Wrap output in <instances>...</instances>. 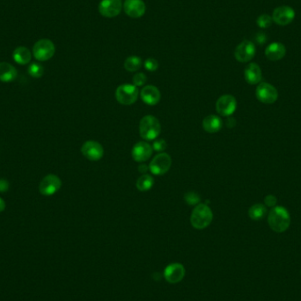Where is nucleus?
<instances>
[{
    "label": "nucleus",
    "mask_w": 301,
    "mask_h": 301,
    "mask_svg": "<svg viewBox=\"0 0 301 301\" xmlns=\"http://www.w3.org/2000/svg\"><path fill=\"white\" fill-rule=\"evenodd\" d=\"M27 73L30 75L31 77H41L44 73V68H43V65H40V64L33 63L28 66Z\"/></svg>",
    "instance_id": "26"
},
{
    "label": "nucleus",
    "mask_w": 301,
    "mask_h": 301,
    "mask_svg": "<svg viewBox=\"0 0 301 301\" xmlns=\"http://www.w3.org/2000/svg\"><path fill=\"white\" fill-rule=\"evenodd\" d=\"M152 149L156 151L161 152V151H163L167 149V142L161 138L157 139V140H155L153 145H152Z\"/></svg>",
    "instance_id": "31"
},
{
    "label": "nucleus",
    "mask_w": 301,
    "mask_h": 301,
    "mask_svg": "<svg viewBox=\"0 0 301 301\" xmlns=\"http://www.w3.org/2000/svg\"><path fill=\"white\" fill-rule=\"evenodd\" d=\"M266 214V205H264L263 203H255L250 207L249 210V216L250 219L254 221L263 220Z\"/></svg>",
    "instance_id": "23"
},
{
    "label": "nucleus",
    "mask_w": 301,
    "mask_h": 301,
    "mask_svg": "<svg viewBox=\"0 0 301 301\" xmlns=\"http://www.w3.org/2000/svg\"><path fill=\"white\" fill-rule=\"evenodd\" d=\"M268 223L274 232H285L291 224L289 211L283 206L273 207L268 215Z\"/></svg>",
    "instance_id": "1"
},
{
    "label": "nucleus",
    "mask_w": 301,
    "mask_h": 301,
    "mask_svg": "<svg viewBox=\"0 0 301 301\" xmlns=\"http://www.w3.org/2000/svg\"><path fill=\"white\" fill-rule=\"evenodd\" d=\"M244 77L246 81L250 85H256L262 81L263 74L262 70L257 64L250 63V65H247L244 71Z\"/></svg>",
    "instance_id": "18"
},
{
    "label": "nucleus",
    "mask_w": 301,
    "mask_h": 301,
    "mask_svg": "<svg viewBox=\"0 0 301 301\" xmlns=\"http://www.w3.org/2000/svg\"><path fill=\"white\" fill-rule=\"evenodd\" d=\"M56 47L49 39H42L35 43L33 47V55L38 61H47L55 55Z\"/></svg>",
    "instance_id": "5"
},
{
    "label": "nucleus",
    "mask_w": 301,
    "mask_h": 301,
    "mask_svg": "<svg viewBox=\"0 0 301 301\" xmlns=\"http://www.w3.org/2000/svg\"><path fill=\"white\" fill-rule=\"evenodd\" d=\"M152 147L150 144L145 141L138 142L134 146L131 150V155L135 161L137 162H145L150 159L152 154Z\"/></svg>",
    "instance_id": "15"
},
{
    "label": "nucleus",
    "mask_w": 301,
    "mask_h": 301,
    "mask_svg": "<svg viewBox=\"0 0 301 301\" xmlns=\"http://www.w3.org/2000/svg\"><path fill=\"white\" fill-rule=\"evenodd\" d=\"M271 18L276 24L279 26H287L293 22L295 11L289 5H281L274 9Z\"/></svg>",
    "instance_id": "8"
},
{
    "label": "nucleus",
    "mask_w": 301,
    "mask_h": 301,
    "mask_svg": "<svg viewBox=\"0 0 301 301\" xmlns=\"http://www.w3.org/2000/svg\"><path fill=\"white\" fill-rule=\"evenodd\" d=\"M212 220V211L205 203H198V205H196L190 216L191 226L198 230H202L209 226Z\"/></svg>",
    "instance_id": "2"
},
{
    "label": "nucleus",
    "mask_w": 301,
    "mask_h": 301,
    "mask_svg": "<svg viewBox=\"0 0 301 301\" xmlns=\"http://www.w3.org/2000/svg\"><path fill=\"white\" fill-rule=\"evenodd\" d=\"M18 73L16 68L5 62L0 63V81L12 82L17 77Z\"/></svg>",
    "instance_id": "21"
},
{
    "label": "nucleus",
    "mask_w": 301,
    "mask_h": 301,
    "mask_svg": "<svg viewBox=\"0 0 301 301\" xmlns=\"http://www.w3.org/2000/svg\"><path fill=\"white\" fill-rule=\"evenodd\" d=\"M223 122L220 117L214 115L206 116L202 121V128L208 133H216L222 129Z\"/></svg>",
    "instance_id": "20"
},
{
    "label": "nucleus",
    "mask_w": 301,
    "mask_h": 301,
    "mask_svg": "<svg viewBox=\"0 0 301 301\" xmlns=\"http://www.w3.org/2000/svg\"><path fill=\"white\" fill-rule=\"evenodd\" d=\"M144 66L148 72H155L159 68V63L154 58H147L144 63Z\"/></svg>",
    "instance_id": "29"
},
{
    "label": "nucleus",
    "mask_w": 301,
    "mask_h": 301,
    "mask_svg": "<svg viewBox=\"0 0 301 301\" xmlns=\"http://www.w3.org/2000/svg\"><path fill=\"white\" fill-rule=\"evenodd\" d=\"M161 131L159 120L153 116H146L139 123V133L143 139L151 141L158 138Z\"/></svg>",
    "instance_id": "3"
},
{
    "label": "nucleus",
    "mask_w": 301,
    "mask_h": 301,
    "mask_svg": "<svg viewBox=\"0 0 301 301\" xmlns=\"http://www.w3.org/2000/svg\"><path fill=\"white\" fill-rule=\"evenodd\" d=\"M255 95L259 101L264 104H273L278 98V92L270 83L261 82L256 87Z\"/></svg>",
    "instance_id": "7"
},
{
    "label": "nucleus",
    "mask_w": 301,
    "mask_h": 301,
    "mask_svg": "<svg viewBox=\"0 0 301 301\" xmlns=\"http://www.w3.org/2000/svg\"><path fill=\"white\" fill-rule=\"evenodd\" d=\"M146 4L143 0H125L124 10L125 13L130 18L142 17L146 13Z\"/></svg>",
    "instance_id": "16"
},
{
    "label": "nucleus",
    "mask_w": 301,
    "mask_h": 301,
    "mask_svg": "<svg viewBox=\"0 0 301 301\" xmlns=\"http://www.w3.org/2000/svg\"><path fill=\"white\" fill-rule=\"evenodd\" d=\"M236 108V99L232 95H222L216 102V110L220 116H232L235 112Z\"/></svg>",
    "instance_id": "11"
},
{
    "label": "nucleus",
    "mask_w": 301,
    "mask_h": 301,
    "mask_svg": "<svg viewBox=\"0 0 301 301\" xmlns=\"http://www.w3.org/2000/svg\"><path fill=\"white\" fill-rule=\"evenodd\" d=\"M235 125H236V120H235L234 118H232V117L228 118V120L226 121V126H227V127L232 128V127L235 126Z\"/></svg>",
    "instance_id": "35"
},
{
    "label": "nucleus",
    "mask_w": 301,
    "mask_h": 301,
    "mask_svg": "<svg viewBox=\"0 0 301 301\" xmlns=\"http://www.w3.org/2000/svg\"><path fill=\"white\" fill-rule=\"evenodd\" d=\"M172 166V159L167 152H160L151 159L149 169L152 175L163 176L169 171Z\"/></svg>",
    "instance_id": "6"
},
{
    "label": "nucleus",
    "mask_w": 301,
    "mask_h": 301,
    "mask_svg": "<svg viewBox=\"0 0 301 301\" xmlns=\"http://www.w3.org/2000/svg\"><path fill=\"white\" fill-rule=\"evenodd\" d=\"M200 196L194 191H189L184 195V200L189 205H198L200 202Z\"/></svg>",
    "instance_id": "28"
},
{
    "label": "nucleus",
    "mask_w": 301,
    "mask_h": 301,
    "mask_svg": "<svg viewBox=\"0 0 301 301\" xmlns=\"http://www.w3.org/2000/svg\"><path fill=\"white\" fill-rule=\"evenodd\" d=\"M276 202H277V199L273 195H268L264 198V203L266 206L273 208V207L276 206Z\"/></svg>",
    "instance_id": "32"
},
{
    "label": "nucleus",
    "mask_w": 301,
    "mask_h": 301,
    "mask_svg": "<svg viewBox=\"0 0 301 301\" xmlns=\"http://www.w3.org/2000/svg\"><path fill=\"white\" fill-rule=\"evenodd\" d=\"M13 60L15 61L19 65H27L31 61L32 54L30 50L26 47H18L14 50L13 53Z\"/></svg>",
    "instance_id": "22"
},
{
    "label": "nucleus",
    "mask_w": 301,
    "mask_h": 301,
    "mask_svg": "<svg viewBox=\"0 0 301 301\" xmlns=\"http://www.w3.org/2000/svg\"><path fill=\"white\" fill-rule=\"evenodd\" d=\"M255 40H256V42L259 44H263V43H265V42H266V35L264 33H258L256 36H255Z\"/></svg>",
    "instance_id": "34"
},
{
    "label": "nucleus",
    "mask_w": 301,
    "mask_h": 301,
    "mask_svg": "<svg viewBox=\"0 0 301 301\" xmlns=\"http://www.w3.org/2000/svg\"><path fill=\"white\" fill-rule=\"evenodd\" d=\"M147 77L146 74L139 73V74H135L133 77V85L137 86H142L147 83Z\"/></svg>",
    "instance_id": "30"
},
{
    "label": "nucleus",
    "mask_w": 301,
    "mask_h": 301,
    "mask_svg": "<svg viewBox=\"0 0 301 301\" xmlns=\"http://www.w3.org/2000/svg\"><path fill=\"white\" fill-rule=\"evenodd\" d=\"M9 186H10V184H9L7 180H5V179H0V192H1V193L6 192L9 189Z\"/></svg>",
    "instance_id": "33"
},
{
    "label": "nucleus",
    "mask_w": 301,
    "mask_h": 301,
    "mask_svg": "<svg viewBox=\"0 0 301 301\" xmlns=\"http://www.w3.org/2000/svg\"><path fill=\"white\" fill-rule=\"evenodd\" d=\"M4 210H5V202L3 198H0V212L4 211Z\"/></svg>",
    "instance_id": "37"
},
{
    "label": "nucleus",
    "mask_w": 301,
    "mask_h": 301,
    "mask_svg": "<svg viewBox=\"0 0 301 301\" xmlns=\"http://www.w3.org/2000/svg\"><path fill=\"white\" fill-rule=\"evenodd\" d=\"M264 53L269 60L279 61L285 56L286 48L283 43H272L267 46Z\"/></svg>",
    "instance_id": "19"
},
{
    "label": "nucleus",
    "mask_w": 301,
    "mask_h": 301,
    "mask_svg": "<svg viewBox=\"0 0 301 301\" xmlns=\"http://www.w3.org/2000/svg\"><path fill=\"white\" fill-rule=\"evenodd\" d=\"M123 9L121 0H101L99 4V12L106 18L116 17Z\"/></svg>",
    "instance_id": "14"
},
{
    "label": "nucleus",
    "mask_w": 301,
    "mask_h": 301,
    "mask_svg": "<svg viewBox=\"0 0 301 301\" xmlns=\"http://www.w3.org/2000/svg\"><path fill=\"white\" fill-rule=\"evenodd\" d=\"M140 96L143 101L150 106L159 103L161 97L159 89L152 85L145 86L140 92Z\"/></svg>",
    "instance_id": "17"
},
{
    "label": "nucleus",
    "mask_w": 301,
    "mask_h": 301,
    "mask_svg": "<svg viewBox=\"0 0 301 301\" xmlns=\"http://www.w3.org/2000/svg\"><path fill=\"white\" fill-rule=\"evenodd\" d=\"M185 272V268L181 263H171L166 267L164 271V277L168 283L176 284L183 279Z\"/></svg>",
    "instance_id": "13"
},
{
    "label": "nucleus",
    "mask_w": 301,
    "mask_h": 301,
    "mask_svg": "<svg viewBox=\"0 0 301 301\" xmlns=\"http://www.w3.org/2000/svg\"><path fill=\"white\" fill-rule=\"evenodd\" d=\"M81 152L86 159L92 161H98L103 157V147L97 141L89 140L83 144Z\"/></svg>",
    "instance_id": "12"
},
{
    "label": "nucleus",
    "mask_w": 301,
    "mask_h": 301,
    "mask_svg": "<svg viewBox=\"0 0 301 301\" xmlns=\"http://www.w3.org/2000/svg\"><path fill=\"white\" fill-rule=\"evenodd\" d=\"M142 59L137 56H129L125 62V68L130 73H135L141 68Z\"/></svg>",
    "instance_id": "25"
},
{
    "label": "nucleus",
    "mask_w": 301,
    "mask_h": 301,
    "mask_svg": "<svg viewBox=\"0 0 301 301\" xmlns=\"http://www.w3.org/2000/svg\"><path fill=\"white\" fill-rule=\"evenodd\" d=\"M61 186L62 181L59 177L56 175H48L40 182L39 191L43 196L50 197L56 194L61 189Z\"/></svg>",
    "instance_id": "9"
},
{
    "label": "nucleus",
    "mask_w": 301,
    "mask_h": 301,
    "mask_svg": "<svg viewBox=\"0 0 301 301\" xmlns=\"http://www.w3.org/2000/svg\"><path fill=\"white\" fill-rule=\"evenodd\" d=\"M148 169H149V167H147L146 165H140V166L138 167V171L140 173L147 172Z\"/></svg>",
    "instance_id": "36"
},
{
    "label": "nucleus",
    "mask_w": 301,
    "mask_h": 301,
    "mask_svg": "<svg viewBox=\"0 0 301 301\" xmlns=\"http://www.w3.org/2000/svg\"><path fill=\"white\" fill-rule=\"evenodd\" d=\"M272 18L270 16V15H268V14H262V15H260L258 18H257V21H256V24H257V26L259 27H261V28H263V29H265V28H269L270 26H271V24H272Z\"/></svg>",
    "instance_id": "27"
},
{
    "label": "nucleus",
    "mask_w": 301,
    "mask_h": 301,
    "mask_svg": "<svg viewBox=\"0 0 301 301\" xmlns=\"http://www.w3.org/2000/svg\"><path fill=\"white\" fill-rule=\"evenodd\" d=\"M153 185H154V179L152 178V176H150V175H147V174H144L143 176L139 177L136 182L137 189L142 192L150 190Z\"/></svg>",
    "instance_id": "24"
},
{
    "label": "nucleus",
    "mask_w": 301,
    "mask_h": 301,
    "mask_svg": "<svg viewBox=\"0 0 301 301\" xmlns=\"http://www.w3.org/2000/svg\"><path fill=\"white\" fill-rule=\"evenodd\" d=\"M138 87L131 84H123L117 87L116 91V99L119 103L129 106L135 103L138 98Z\"/></svg>",
    "instance_id": "4"
},
{
    "label": "nucleus",
    "mask_w": 301,
    "mask_h": 301,
    "mask_svg": "<svg viewBox=\"0 0 301 301\" xmlns=\"http://www.w3.org/2000/svg\"><path fill=\"white\" fill-rule=\"evenodd\" d=\"M255 45L249 40H244L241 42L234 51V56L238 62L248 63L252 60L255 55Z\"/></svg>",
    "instance_id": "10"
}]
</instances>
